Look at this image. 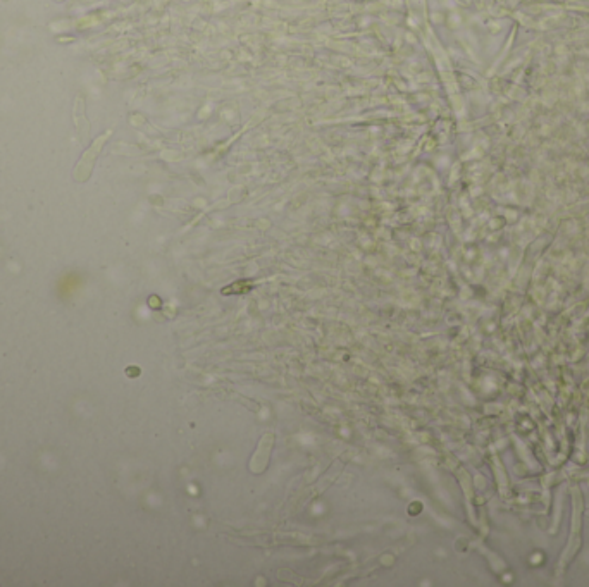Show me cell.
Segmentation results:
<instances>
[{
    "label": "cell",
    "mask_w": 589,
    "mask_h": 587,
    "mask_svg": "<svg viewBox=\"0 0 589 587\" xmlns=\"http://www.w3.org/2000/svg\"><path fill=\"white\" fill-rule=\"evenodd\" d=\"M111 135H112L111 130L106 131V133H104V135H100L99 138L93 140V143L90 145V149H88L87 152H85L83 155H81L80 162H78V166H76V169H75V178H76L78 181L85 183V181L88 180V178H90V174H92V171H93V166H95L97 157H99V155H100V152H102L104 145H106L107 140L111 138Z\"/></svg>",
    "instance_id": "cell-1"
},
{
    "label": "cell",
    "mask_w": 589,
    "mask_h": 587,
    "mask_svg": "<svg viewBox=\"0 0 589 587\" xmlns=\"http://www.w3.org/2000/svg\"><path fill=\"white\" fill-rule=\"evenodd\" d=\"M75 123L78 138H80L81 143H87L90 140V121L85 116V99L81 95L76 97L75 102Z\"/></svg>",
    "instance_id": "cell-2"
}]
</instances>
